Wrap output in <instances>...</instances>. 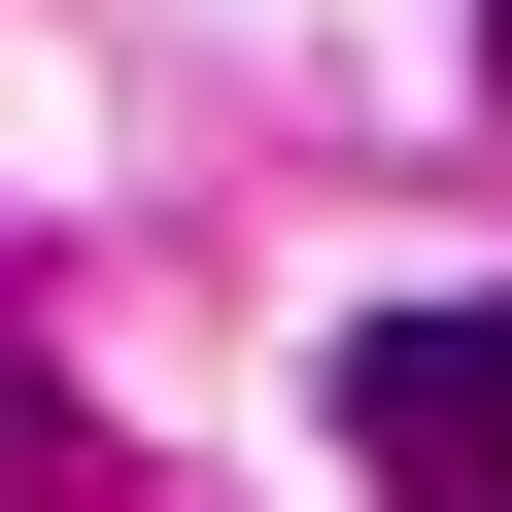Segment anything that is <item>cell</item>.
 <instances>
[{
	"instance_id": "1",
	"label": "cell",
	"mask_w": 512,
	"mask_h": 512,
	"mask_svg": "<svg viewBox=\"0 0 512 512\" xmlns=\"http://www.w3.org/2000/svg\"><path fill=\"white\" fill-rule=\"evenodd\" d=\"M342 444H376L410 512H512V308H376V342H342Z\"/></svg>"
}]
</instances>
